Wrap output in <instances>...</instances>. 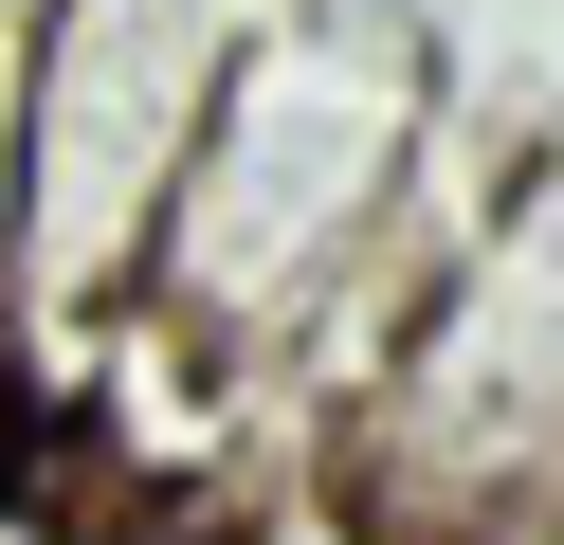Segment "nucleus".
<instances>
[{
  "mask_svg": "<svg viewBox=\"0 0 564 545\" xmlns=\"http://www.w3.org/2000/svg\"><path fill=\"white\" fill-rule=\"evenodd\" d=\"M0 545H55V527H37V509H19V491H0Z\"/></svg>",
  "mask_w": 564,
  "mask_h": 545,
  "instance_id": "obj_4",
  "label": "nucleus"
},
{
  "mask_svg": "<svg viewBox=\"0 0 564 545\" xmlns=\"http://www.w3.org/2000/svg\"><path fill=\"white\" fill-rule=\"evenodd\" d=\"M237 36H256L237 0H55L37 91H19V363L37 346L74 363L147 309Z\"/></svg>",
  "mask_w": 564,
  "mask_h": 545,
  "instance_id": "obj_3",
  "label": "nucleus"
},
{
  "mask_svg": "<svg viewBox=\"0 0 564 545\" xmlns=\"http://www.w3.org/2000/svg\"><path fill=\"white\" fill-rule=\"evenodd\" d=\"M365 545H546L564 509V182H510L328 436Z\"/></svg>",
  "mask_w": 564,
  "mask_h": 545,
  "instance_id": "obj_2",
  "label": "nucleus"
},
{
  "mask_svg": "<svg viewBox=\"0 0 564 545\" xmlns=\"http://www.w3.org/2000/svg\"><path fill=\"white\" fill-rule=\"evenodd\" d=\"M437 73L382 55V36H328V19H256L200 109V164H183V218H164V273H147V327H183V363L219 382H292V346L328 327V291L382 254V218L419 200V145H437Z\"/></svg>",
  "mask_w": 564,
  "mask_h": 545,
  "instance_id": "obj_1",
  "label": "nucleus"
}]
</instances>
